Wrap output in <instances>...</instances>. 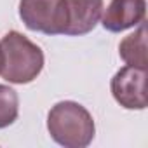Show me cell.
Masks as SVG:
<instances>
[{"instance_id": "4", "label": "cell", "mask_w": 148, "mask_h": 148, "mask_svg": "<svg viewBox=\"0 0 148 148\" xmlns=\"http://www.w3.org/2000/svg\"><path fill=\"white\" fill-rule=\"evenodd\" d=\"M112 94L115 101L127 110L146 108V68L124 66L112 79Z\"/></svg>"}, {"instance_id": "1", "label": "cell", "mask_w": 148, "mask_h": 148, "mask_svg": "<svg viewBox=\"0 0 148 148\" xmlns=\"http://www.w3.org/2000/svg\"><path fill=\"white\" fill-rule=\"evenodd\" d=\"M51 138L64 148H86L92 143L96 125L86 106L75 101H59L47 115Z\"/></svg>"}, {"instance_id": "3", "label": "cell", "mask_w": 148, "mask_h": 148, "mask_svg": "<svg viewBox=\"0 0 148 148\" xmlns=\"http://www.w3.org/2000/svg\"><path fill=\"white\" fill-rule=\"evenodd\" d=\"M19 18L32 32L63 35L68 21L66 0H21Z\"/></svg>"}, {"instance_id": "9", "label": "cell", "mask_w": 148, "mask_h": 148, "mask_svg": "<svg viewBox=\"0 0 148 148\" xmlns=\"http://www.w3.org/2000/svg\"><path fill=\"white\" fill-rule=\"evenodd\" d=\"M2 66H4V54H2V47H0V71H2Z\"/></svg>"}, {"instance_id": "7", "label": "cell", "mask_w": 148, "mask_h": 148, "mask_svg": "<svg viewBox=\"0 0 148 148\" xmlns=\"http://www.w3.org/2000/svg\"><path fill=\"white\" fill-rule=\"evenodd\" d=\"M139 28L127 35L120 45H119V54L120 58L129 64L136 68H146L148 59H146V26L145 21L138 25Z\"/></svg>"}, {"instance_id": "6", "label": "cell", "mask_w": 148, "mask_h": 148, "mask_svg": "<svg viewBox=\"0 0 148 148\" xmlns=\"http://www.w3.org/2000/svg\"><path fill=\"white\" fill-rule=\"evenodd\" d=\"M68 21L63 35H86L96 28L103 14V0H66Z\"/></svg>"}, {"instance_id": "5", "label": "cell", "mask_w": 148, "mask_h": 148, "mask_svg": "<svg viewBox=\"0 0 148 148\" xmlns=\"http://www.w3.org/2000/svg\"><path fill=\"white\" fill-rule=\"evenodd\" d=\"M146 0H112L103 12V28L112 33H120L145 21Z\"/></svg>"}, {"instance_id": "8", "label": "cell", "mask_w": 148, "mask_h": 148, "mask_svg": "<svg viewBox=\"0 0 148 148\" xmlns=\"http://www.w3.org/2000/svg\"><path fill=\"white\" fill-rule=\"evenodd\" d=\"M18 113H19L18 92L9 86L0 84V129H5L11 124H14Z\"/></svg>"}, {"instance_id": "2", "label": "cell", "mask_w": 148, "mask_h": 148, "mask_svg": "<svg viewBox=\"0 0 148 148\" xmlns=\"http://www.w3.org/2000/svg\"><path fill=\"white\" fill-rule=\"evenodd\" d=\"M4 66L0 75L11 84H30L33 82L44 68L42 49L26 38L23 33L12 30L4 35L2 42Z\"/></svg>"}]
</instances>
